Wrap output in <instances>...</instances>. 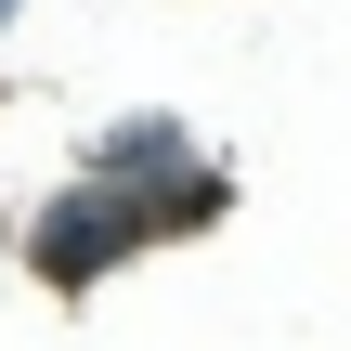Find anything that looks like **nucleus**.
Here are the masks:
<instances>
[{
  "mask_svg": "<svg viewBox=\"0 0 351 351\" xmlns=\"http://www.w3.org/2000/svg\"><path fill=\"white\" fill-rule=\"evenodd\" d=\"M91 169H182V130H169V117H130V130L91 143Z\"/></svg>",
  "mask_w": 351,
  "mask_h": 351,
  "instance_id": "f03ea898",
  "label": "nucleus"
},
{
  "mask_svg": "<svg viewBox=\"0 0 351 351\" xmlns=\"http://www.w3.org/2000/svg\"><path fill=\"white\" fill-rule=\"evenodd\" d=\"M0 13H13V0H0Z\"/></svg>",
  "mask_w": 351,
  "mask_h": 351,
  "instance_id": "7ed1b4c3",
  "label": "nucleus"
},
{
  "mask_svg": "<svg viewBox=\"0 0 351 351\" xmlns=\"http://www.w3.org/2000/svg\"><path fill=\"white\" fill-rule=\"evenodd\" d=\"M208 208H221V182H208V169H182L169 195H130V169H91L78 195H52V208H39V234H26V247H39V274H52V287H104L143 234L208 221Z\"/></svg>",
  "mask_w": 351,
  "mask_h": 351,
  "instance_id": "f257e3e1",
  "label": "nucleus"
}]
</instances>
